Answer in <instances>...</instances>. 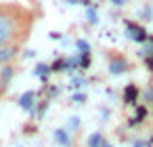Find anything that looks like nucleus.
Instances as JSON below:
<instances>
[{
    "instance_id": "obj_1",
    "label": "nucleus",
    "mask_w": 153,
    "mask_h": 147,
    "mask_svg": "<svg viewBox=\"0 0 153 147\" xmlns=\"http://www.w3.org/2000/svg\"><path fill=\"white\" fill-rule=\"evenodd\" d=\"M38 13L17 0L0 2V49L19 44L23 46L36 25Z\"/></svg>"
},
{
    "instance_id": "obj_2",
    "label": "nucleus",
    "mask_w": 153,
    "mask_h": 147,
    "mask_svg": "<svg viewBox=\"0 0 153 147\" xmlns=\"http://www.w3.org/2000/svg\"><path fill=\"white\" fill-rule=\"evenodd\" d=\"M107 69L111 76H120V74H126L130 69V63L128 59L117 53V51H107Z\"/></svg>"
},
{
    "instance_id": "obj_3",
    "label": "nucleus",
    "mask_w": 153,
    "mask_h": 147,
    "mask_svg": "<svg viewBox=\"0 0 153 147\" xmlns=\"http://www.w3.org/2000/svg\"><path fill=\"white\" fill-rule=\"evenodd\" d=\"M124 28H126V36L132 40V42H136V44H143L145 40H147V30L138 23V21H124Z\"/></svg>"
},
{
    "instance_id": "obj_4",
    "label": "nucleus",
    "mask_w": 153,
    "mask_h": 147,
    "mask_svg": "<svg viewBox=\"0 0 153 147\" xmlns=\"http://www.w3.org/2000/svg\"><path fill=\"white\" fill-rule=\"evenodd\" d=\"M21 49H23V46H19V44H13V46H2V49H0V67H2V65H9V63H13V61L19 57Z\"/></svg>"
},
{
    "instance_id": "obj_5",
    "label": "nucleus",
    "mask_w": 153,
    "mask_h": 147,
    "mask_svg": "<svg viewBox=\"0 0 153 147\" xmlns=\"http://www.w3.org/2000/svg\"><path fill=\"white\" fill-rule=\"evenodd\" d=\"M38 103V93L36 90H25L19 97V107L23 111H34V105Z\"/></svg>"
},
{
    "instance_id": "obj_6",
    "label": "nucleus",
    "mask_w": 153,
    "mask_h": 147,
    "mask_svg": "<svg viewBox=\"0 0 153 147\" xmlns=\"http://www.w3.org/2000/svg\"><path fill=\"white\" fill-rule=\"evenodd\" d=\"M13 76H15V65H13V63L0 67V86H2V90H7V88H9V84H11Z\"/></svg>"
},
{
    "instance_id": "obj_7",
    "label": "nucleus",
    "mask_w": 153,
    "mask_h": 147,
    "mask_svg": "<svg viewBox=\"0 0 153 147\" xmlns=\"http://www.w3.org/2000/svg\"><path fill=\"white\" fill-rule=\"evenodd\" d=\"M122 99H124V103H128V105H134V103L138 101V86H136L134 82H130V84L124 88V93H122Z\"/></svg>"
},
{
    "instance_id": "obj_8",
    "label": "nucleus",
    "mask_w": 153,
    "mask_h": 147,
    "mask_svg": "<svg viewBox=\"0 0 153 147\" xmlns=\"http://www.w3.org/2000/svg\"><path fill=\"white\" fill-rule=\"evenodd\" d=\"M53 139H55V143H57L59 147H69V145H71V134H69L65 128H57V130L53 132Z\"/></svg>"
},
{
    "instance_id": "obj_9",
    "label": "nucleus",
    "mask_w": 153,
    "mask_h": 147,
    "mask_svg": "<svg viewBox=\"0 0 153 147\" xmlns=\"http://www.w3.org/2000/svg\"><path fill=\"white\" fill-rule=\"evenodd\" d=\"M34 74H36L42 82H46V80H48V74H53V72H51V65H46V63H38Z\"/></svg>"
},
{
    "instance_id": "obj_10",
    "label": "nucleus",
    "mask_w": 153,
    "mask_h": 147,
    "mask_svg": "<svg viewBox=\"0 0 153 147\" xmlns=\"http://www.w3.org/2000/svg\"><path fill=\"white\" fill-rule=\"evenodd\" d=\"M145 113H147V109H145V105H140V107H136V116L130 120V126H136V124H143L145 122Z\"/></svg>"
},
{
    "instance_id": "obj_11",
    "label": "nucleus",
    "mask_w": 153,
    "mask_h": 147,
    "mask_svg": "<svg viewBox=\"0 0 153 147\" xmlns=\"http://www.w3.org/2000/svg\"><path fill=\"white\" fill-rule=\"evenodd\" d=\"M153 55V36H147V40L143 42V59Z\"/></svg>"
},
{
    "instance_id": "obj_12",
    "label": "nucleus",
    "mask_w": 153,
    "mask_h": 147,
    "mask_svg": "<svg viewBox=\"0 0 153 147\" xmlns=\"http://www.w3.org/2000/svg\"><path fill=\"white\" fill-rule=\"evenodd\" d=\"M103 141H105V137H103L101 132H92V134L88 137V147H101Z\"/></svg>"
},
{
    "instance_id": "obj_13",
    "label": "nucleus",
    "mask_w": 153,
    "mask_h": 147,
    "mask_svg": "<svg viewBox=\"0 0 153 147\" xmlns=\"http://www.w3.org/2000/svg\"><path fill=\"white\" fill-rule=\"evenodd\" d=\"M78 128H80V118H78V116L69 118V120H67V126H65V130H67L69 134H74V132H76Z\"/></svg>"
},
{
    "instance_id": "obj_14",
    "label": "nucleus",
    "mask_w": 153,
    "mask_h": 147,
    "mask_svg": "<svg viewBox=\"0 0 153 147\" xmlns=\"http://www.w3.org/2000/svg\"><path fill=\"white\" fill-rule=\"evenodd\" d=\"M143 99H145L147 105H153V78H151V82L147 84V88H145V93H143Z\"/></svg>"
},
{
    "instance_id": "obj_15",
    "label": "nucleus",
    "mask_w": 153,
    "mask_h": 147,
    "mask_svg": "<svg viewBox=\"0 0 153 147\" xmlns=\"http://www.w3.org/2000/svg\"><path fill=\"white\" fill-rule=\"evenodd\" d=\"M90 67V53H82L80 55V69Z\"/></svg>"
},
{
    "instance_id": "obj_16",
    "label": "nucleus",
    "mask_w": 153,
    "mask_h": 147,
    "mask_svg": "<svg viewBox=\"0 0 153 147\" xmlns=\"http://www.w3.org/2000/svg\"><path fill=\"white\" fill-rule=\"evenodd\" d=\"M76 46H78V53H80V55H82V53H90V44H88L86 40H78Z\"/></svg>"
},
{
    "instance_id": "obj_17",
    "label": "nucleus",
    "mask_w": 153,
    "mask_h": 147,
    "mask_svg": "<svg viewBox=\"0 0 153 147\" xmlns=\"http://www.w3.org/2000/svg\"><path fill=\"white\" fill-rule=\"evenodd\" d=\"M140 17H143L145 21H151V19H153V9H151V7L140 9Z\"/></svg>"
},
{
    "instance_id": "obj_18",
    "label": "nucleus",
    "mask_w": 153,
    "mask_h": 147,
    "mask_svg": "<svg viewBox=\"0 0 153 147\" xmlns=\"http://www.w3.org/2000/svg\"><path fill=\"white\" fill-rule=\"evenodd\" d=\"M86 17L90 19V23H97V11H94V7H86Z\"/></svg>"
},
{
    "instance_id": "obj_19",
    "label": "nucleus",
    "mask_w": 153,
    "mask_h": 147,
    "mask_svg": "<svg viewBox=\"0 0 153 147\" xmlns=\"http://www.w3.org/2000/svg\"><path fill=\"white\" fill-rule=\"evenodd\" d=\"M109 2H111V4H115V7H124L128 0H109Z\"/></svg>"
},
{
    "instance_id": "obj_20",
    "label": "nucleus",
    "mask_w": 153,
    "mask_h": 147,
    "mask_svg": "<svg viewBox=\"0 0 153 147\" xmlns=\"http://www.w3.org/2000/svg\"><path fill=\"white\" fill-rule=\"evenodd\" d=\"M84 99H86V97H84V95H80V93L71 97V101H78V103H80V101H84Z\"/></svg>"
},
{
    "instance_id": "obj_21",
    "label": "nucleus",
    "mask_w": 153,
    "mask_h": 147,
    "mask_svg": "<svg viewBox=\"0 0 153 147\" xmlns=\"http://www.w3.org/2000/svg\"><path fill=\"white\" fill-rule=\"evenodd\" d=\"M132 147H147V143H145V141H136Z\"/></svg>"
},
{
    "instance_id": "obj_22",
    "label": "nucleus",
    "mask_w": 153,
    "mask_h": 147,
    "mask_svg": "<svg viewBox=\"0 0 153 147\" xmlns=\"http://www.w3.org/2000/svg\"><path fill=\"white\" fill-rule=\"evenodd\" d=\"M101 147H113V145H111V143H109V141H107V139H105V141H103V145H101Z\"/></svg>"
},
{
    "instance_id": "obj_23",
    "label": "nucleus",
    "mask_w": 153,
    "mask_h": 147,
    "mask_svg": "<svg viewBox=\"0 0 153 147\" xmlns=\"http://www.w3.org/2000/svg\"><path fill=\"white\" fill-rule=\"evenodd\" d=\"M2 95H4V90H2V86H0V97H2Z\"/></svg>"
}]
</instances>
